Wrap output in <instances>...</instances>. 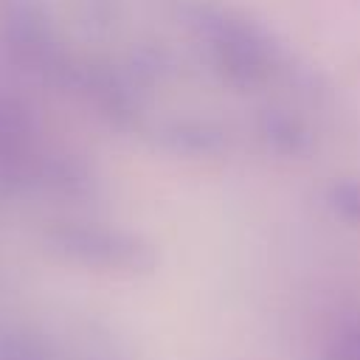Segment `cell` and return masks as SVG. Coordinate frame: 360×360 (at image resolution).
Wrapping results in <instances>:
<instances>
[{"mask_svg": "<svg viewBox=\"0 0 360 360\" xmlns=\"http://www.w3.org/2000/svg\"><path fill=\"white\" fill-rule=\"evenodd\" d=\"M96 180L68 149L48 141L28 101L0 79V194L90 197Z\"/></svg>", "mask_w": 360, "mask_h": 360, "instance_id": "6da1fadb", "label": "cell"}, {"mask_svg": "<svg viewBox=\"0 0 360 360\" xmlns=\"http://www.w3.org/2000/svg\"><path fill=\"white\" fill-rule=\"evenodd\" d=\"M202 68L233 93H259L290 68L273 37L248 17L217 3H197L186 14Z\"/></svg>", "mask_w": 360, "mask_h": 360, "instance_id": "7a4b0ae2", "label": "cell"}, {"mask_svg": "<svg viewBox=\"0 0 360 360\" xmlns=\"http://www.w3.org/2000/svg\"><path fill=\"white\" fill-rule=\"evenodd\" d=\"M0 51L28 79L76 93L82 65L39 0H0Z\"/></svg>", "mask_w": 360, "mask_h": 360, "instance_id": "3957f363", "label": "cell"}, {"mask_svg": "<svg viewBox=\"0 0 360 360\" xmlns=\"http://www.w3.org/2000/svg\"><path fill=\"white\" fill-rule=\"evenodd\" d=\"M42 242L53 256L101 273L141 276L149 273L158 262L155 248L135 231L93 219L51 222L42 233Z\"/></svg>", "mask_w": 360, "mask_h": 360, "instance_id": "277c9868", "label": "cell"}, {"mask_svg": "<svg viewBox=\"0 0 360 360\" xmlns=\"http://www.w3.org/2000/svg\"><path fill=\"white\" fill-rule=\"evenodd\" d=\"M253 132L262 141V146L273 155L295 158L307 155L312 149V129L307 118L290 107H264L256 112Z\"/></svg>", "mask_w": 360, "mask_h": 360, "instance_id": "5b68a950", "label": "cell"}, {"mask_svg": "<svg viewBox=\"0 0 360 360\" xmlns=\"http://www.w3.org/2000/svg\"><path fill=\"white\" fill-rule=\"evenodd\" d=\"M326 205L338 219L349 225H360V180L357 177L335 180L326 188Z\"/></svg>", "mask_w": 360, "mask_h": 360, "instance_id": "8992f818", "label": "cell"}, {"mask_svg": "<svg viewBox=\"0 0 360 360\" xmlns=\"http://www.w3.org/2000/svg\"><path fill=\"white\" fill-rule=\"evenodd\" d=\"M323 360H360V318L343 323L332 335Z\"/></svg>", "mask_w": 360, "mask_h": 360, "instance_id": "52a82bcc", "label": "cell"}]
</instances>
